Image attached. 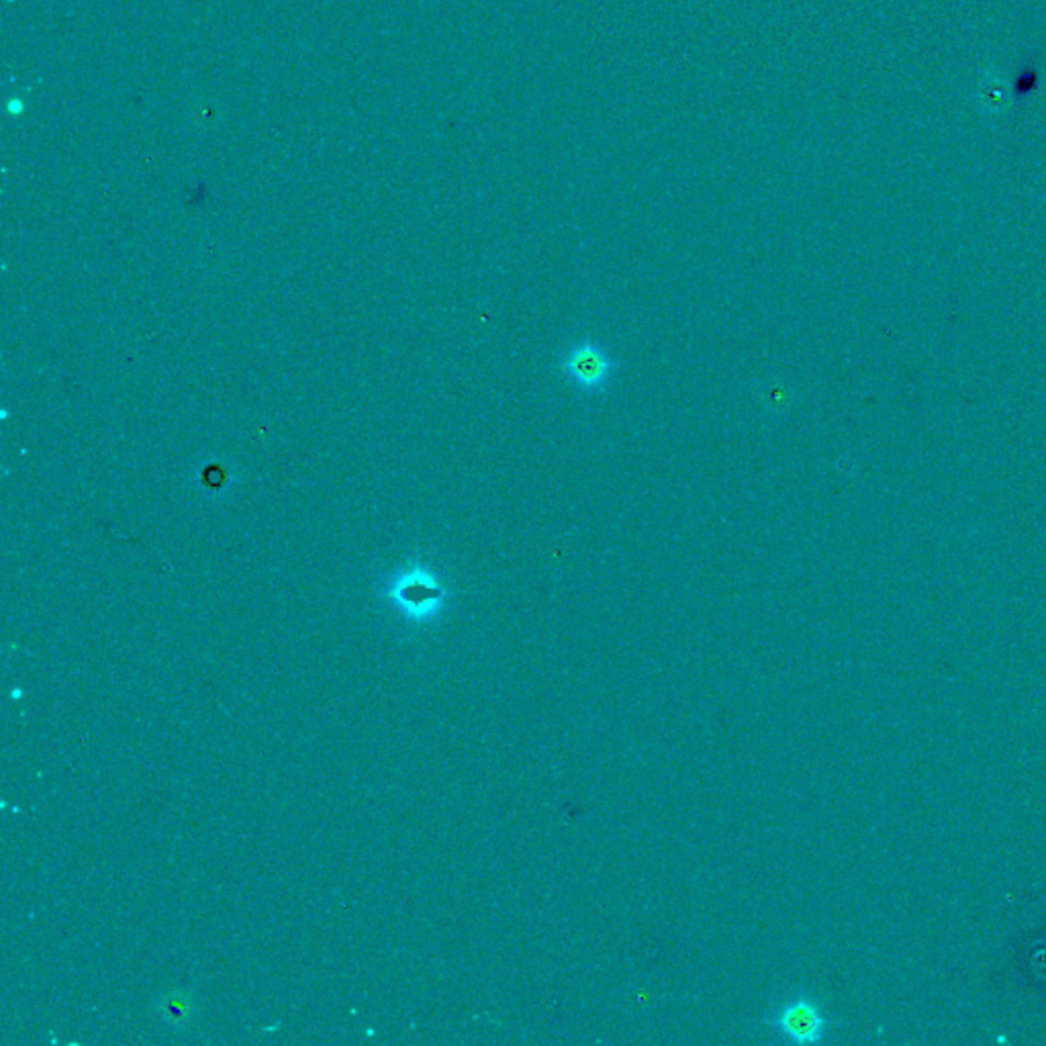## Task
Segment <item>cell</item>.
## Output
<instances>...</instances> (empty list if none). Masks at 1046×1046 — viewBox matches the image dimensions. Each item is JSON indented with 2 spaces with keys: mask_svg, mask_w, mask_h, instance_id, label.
<instances>
[{
  "mask_svg": "<svg viewBox=\"0 0 1046 1046\" xmlns=\"http://www.w3.org/2000/svg\"><path fill=\"white\" fill-rule=\"evenodd\" d=\"M9 111H11L13 115H19V113H21V103H19V101H13L11 107H9Z\"/></svg>",
  "mask_w": 1046,
  "mask_h": 1046,
  "instance_id": "cell-6",
  "label": "cell"
},
{
  "mask_svg": "<svg viewBox=\"0 0 1046 1046\" xmlns=\"http://www.w3.org/2000/svg\"><path fill=\"white\" fill-rule=\"evenodd\" d=\"M613 366L611 356L589 340L570 348L560 362V368L570 383L589 393H599L609 385Z\"/></svg>",
  "mask_w": 1046,
  "mask_h": 1046,
  "instance_id": "cell-2",
  "label": "cell"
},
{
  "mask_svg": "<svg viewBox=\"0 0 1046 1046\" xmlns=\"http://www.w3.org/2000/svg\"><path fill=\"white\" fill-rule=\"evenodd\" d=\"M166 1016L168 1018H174L176 1022L184 1020L188 1016V1006L184 1004V1000L180 997V1000H170L168 1006H166Z\"/></svg>",
  "mask_w": 1046,
  "mask_h": 1046,
  "instance_id": "cell-5",
  "label": "cell"
},
{
  "mask_svg": "<svg viewBox=\"0 0 1046 1046\" xmlns=\"http://www.w3.org/2000/svg\"><path fill=\"white\" fill-rule=\"evenodd\" d=\"M979 103L987 113H1002L1010 105V90L997 72H987L979 82Z\"/></svg>",
  "mask_w": 1046,
  "mask_h": 1046,
  "instance_id": "cell-4",
  "label": "cell"
},
{
  "mask_svg": "<svg viewBox=\"0 0 1046 1046\" xmlns=\"http://www.w3.org/2000/svg\"><path fill=\"white\" fill-rule=\"evenodd\" d=\"M395 601L413 620H430L444 603L446 589L440 581L427 573L425 568H413L405 573L393 587Z\"/></svg>",
  "mask_w": 1046,
  "mask_h": 1046,
  "instance_id": "cell-1",
  "label": "cell"
},
{
  "mask_svg": "<svg viewBox=\"0 0 1046 1046\" xmlns=\"http://www.w3.org/2000/svg\"><path fill=\"white\" fill-rule=\"evenodd\" d=\"M771 1024L795 1044H818L822 1042L828 1028V1020L810 997H797V1000L789 1002L783 1010H779Z\"/></svg>",
  "mask_w": 1046,
  "mask_h": 1046,
  "instance_id": "cell-3",
  "label": "cell"
}]
</instances>
